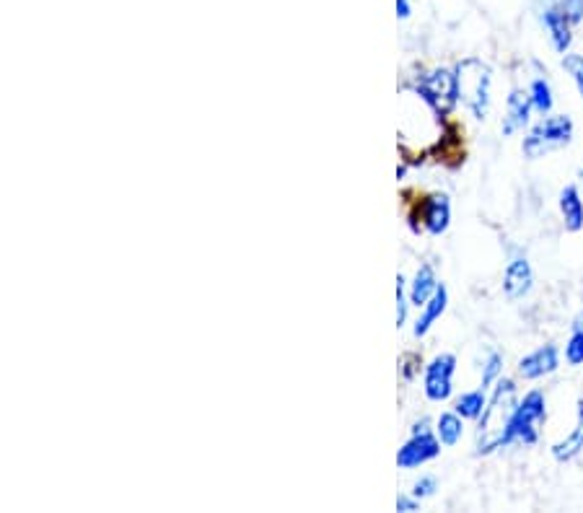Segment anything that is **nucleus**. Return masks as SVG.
<instances>
[{"mask_svg": "<svg viewBox=\"0 0 583 513\" xmlns=\"http://www.w3.org/2000/svg\"><path fill=\"white\" fill-rule=\"evenodd\" d=\"M488 407V399H485V389H475V392H467L454 402V410L462 415L464 420H480V415Z\"/></svg>", "mask_w": 583, "mask_h": 513, "instance_id": "18", "label": "nucleus"}, {"mask_svg": "<svg viewBox=\"0 0 583 513\" xmlns=\"http://www.w3.org/2000/svg\"><path fill=\"white\" fill-rule=\"evenodd\" d=\"M405 379H412V376H415V371H420V358L418 355H405Z\"/></svg>", "mask_w": 583, "mask_h": 513, "instance_id": "27", "label": "nucleus"}, {"mask_svg": "<svg viewBox=\"0 0 583 513\" xmlns=\"http://www.w3.org/2000/svg\"><path fill=\"white\" fill-rule=\"evenodd\" d=\"M581 451H583V399H578L576 428H573L563 441L552 444V456H555L558 462H573Z\"/></svg>", "mask_w": 583, "mask_h": 513, "instance_id": "15", "label": "nucleus"}, {"mask_svg": "<svg viewBox=\"0 0 583 513\" xmlns=\"http://www.w3.org/2000/svg\"><path fill=\"white\" fill-rule=\"evenodd\" d=\"M412 228L418 226L415 221H420V226L433 236H441L449 228L451 223V203L449 195H431L425 197L423 203L418 205V210L410 216Z\"/></svg>", "mask_w": 583, "mask_h": 513, "instance_id": "8", "label": "nucleus"}, {"mask_svg": "<svg viewBox=\"0 0 583 513\" xmlns=\"http://www.w3.org/2000/svg\"><path fill=\"white\" fill-rule=\"evenodd\" d=\"M397 16H400V19H407V16H410V3H407V0H397Z\"/></svg>", "mask_w": 583, "mask_h": 513, "instance_id": "28", "label": "nucleus"}, {"mask_svg": "<svg viewBox=\"0 0 583 513\" xmlns=\"http://www.w3.org/2000/svg\"><path fill=\"white\" fill-rule=\"evenodd\" d=\"M415 91H418L420 99L433 109V114L446 117V114H451V109L459 104L457 70L449 68L431 70V73L420 76V81L415 83Z\"/></svg>", "mask_w": 583, "mask_h": 513, "instance_id": "3", "label": "nucleus"}, {"mask_svg": "<svg viewBox=\"0 0 583 513\" xmlns=\"http://www.w3.org/2000/svg\"><path fill=\"white\" fill-rule=\"evenodd\" d=\"M446 304H449V291H446V285L441 283L438 285V291L433 293L431 298H428V304L423 306V314H420V319L415 322V337H425L428 332H431L433 324L441 319V314L446 311Z\"/></svg>", "mask_w": 583, "mask_h": 513, "instance_id": "14", "label": "nucleus"}, {"mask_svg": "<svg viewBox=\"0 0 583 513\" xmlns=\"http://www.w3.org/2000/svg\"><path fill=\"white\" fill-rule=\"evenodd\" d=\"M516 407H519V389H516L514 379H503L501 376V379L495 381L488 407H485V412L480 415V423H477V456H488L501 449V446H506L508 428H511V420L516 415Z\"/></svg>", "mask_w": 583, "mask_h": 513, "instance_id": "1", "label": "nucleus"}, {"mask_svg": "<svg viewBox=\"0 0 583 513\" xmlns=\"http://www.w3.org/2000/svg\"><path fill=\"white\" fill-rule=\"evenodd\" d=\"M441 446L444 444L438 441V436H433V433L428 431V423L423 420V423L412 428L410 441L397 451V467L400 469L423 467V464L433 462V459L441 454Z\"/></svg>", "mask_w": 583, "mask_h": 513, "instance_id": "6", "label": "nucleus"}, {"mask_svg": "<svg viewBox=\"0 0 583 513\" xmlns=\"http://www.w3.org/2000/svg\"><path fill=\"white\" fill-rule=\"evenodd\" d=\"M436 490H438L436 477H420V480L412 485V495H415L418 501H423V498H431Z\"/></svg>", "mask_w": 583, "mask_h": 513, "instance_id": "24", "label": "nucleus"}, {"mask_svg": "<svg viewBox=\"0 0 583 513\" xmlns=\"http://www.w3.org/2000/svg\"><path fill=\"white\" fill-rule=\"evenodd\" d=\"M563 68H565V73L573 78V83H576V89H578V96L583 99V55H578V52H565Z\"/></svg>", "mask_w": 583, "mask_h": 513, "instance_id": "21", "label": "nucleus"}, {"mask_svg": "<svg viewBox=\"0 0 583 513\" xmlns=\"http://www.w3.org/2000/svg\"><path fill=\"white\" fill-rule=\"evenodd\" d=\"M560 213H563L565 231L578 234L583 228V200L576 184H568V187L560 192Z\"/></svg>", "mask_w": 583, "mask_h": 513, "instance_id": "13", "label": "nucleus"}, {"mask_svg": "<svg viewBox=\"0 0 583 513\" xmlns=\"http://www.w3.org/2000/svg\"><path fill=\"white\" fill-rule=\"evenodd\" d=\"M560 8H563V13L573 26L583 21V0H560Z\"/></svg>", "mask_w": 583, "mask_h": 513, "instance_id": "25", "label": "nucleus"}, {"mask_svg": "<svg viewBox=\"0 0 583 513\" xmlns=\"http://www.w3.org/2000/svg\"><path fill=\"white\" fill-rule=\"evenodd\" d=\"M420 508V501L415 498V495H400L397 498V511H402V513H412V511H418Z\"/></svg>", "mask_w": 583, "mask_h": 513, "instance_id": "26", "label": "nucleus"}, {"mask_svg": "<svg viewBox=\"0 0 583 513\" xmlns=\"http://www.w3.org/2000/svg\"><path fill=\"white\" fill-rule=\"evenodd\" d=\"M462 433H464V418L457 410L444 412V415L436 420V436L444 446H457Z\"/></svg>", "mask_w": 583, "mask_h": 513, "instance_id": "17", "label": "nucleus"}, {"mask_svg": "<svg viewBox=\"0 0 583 513\" xmlns=\"http://www.w3.org/2000/svg\"><path fill=\"white\" fill-rule=\"evenodd\" d=\"M573 138V120L568 114H552L545 122H539L524 138L526 159H542L545 153L560 146H568Z\"/></svg>", "mask_w": 583, "mask_h": 513, "instance_id": "5", "label": "nucleus"}, {"mask_svg": "<svg viewBox=\"0 0 583 513\" xmlns=\"http://www.w3.org/2000/svg\"><path fill=\"white\" fill-rule=\"evenodd\" d=\"M410 291H407V280L397 278V327H402V324L407 322V306H410Z\"/></svg>", "mask_w": 583, "mask_h": 513, "instance_id": "23", "label": "nucleus"}, {"mask_svg": "<svg viewBox=\"0 0 583 513\" xmlns=\"http://www.w3.org/2000/svg\"><path fill=\"white\" fill-rule=\"evenodd\" d=\"M529 96H532L534 112H539V114L552 112V89L545 78H534L532 86H529Z\"/></svg>", "mask_w": 583, "mask_h": 513, "instance_id": "20", "label": "nucleus"}, {"mask_svg": "<svg viewBox=\"0 0 583 513\" xmlns=\"http://www.w3.org/2000/svg\"><path fill=\"white\" fill-rule=\"evenodd\" d=\"M565 361L571 366H583V311L571 324V340L565 345Z\"/></svg>", "mask_w": 583, "mask_h": 513, "instance_id": "19", "label": "nucleus"}, {"mask_svg": "<svg viewBox=\"0 0 583 513\" xmlns=\"http://www.w3.org/2000/svg\"><path fill=\"white\" fill-rule=\"evenodd\" d=\"M490 83H493V73L482 60L477 57H467L457 65V86H459V102L475 114L477 120H485L490 109Z\"/></svg>", "mask_w": 583, "mask_h": 513, "instance_id": "2", "label": "nucleus"}, {"mask_svg": "<svg viewBox=\"0 0 583 513\" xmlns=\"http://www.w3.org/2000/svg\"><path fill=\"white\" fill-rule=\"evenodd\" d=\"M438 280H436V273H433L431 265H423L415 273V278H412L410 283V301L415 306H425L428 304V298L433 296V293L438 291Z\"/></svg>", "mask_w": 583, "mask_h": 513, "instance_id": "16", "label": "nucleus"}, {"mask_svg": "<svg viewBox=\"0 0 583 513\" xmlns=\"http://www.w3.org/2000/svg\"><path fill=\"white\" fill-rule=\"evenodd\" d=\"M560 368V350L558 345H542L539 350H534V353L524 355L519 361V376L526 381H534V379H542V376H550L555 374Z\"/></svg>", "mask_w": 583, "mask_h": 513, "instance_id": "9", "label": "nucleus"}, {"mask_svg": "<svg viewBox=\"0 0 583 513\" xmlns=\"http://www.w3.org/2000/svg\"><path fill=\"white\" fill-rule=\"evenodd\" d=\"M547 420V402L542 397V392H529L524 399H519V407H516V415L511 420V428H508L506 446L511 444H524L534 446L539 441V425Z\"/></svg>", "mask_w": 583, "mask_h": 513, "instance_id": "4", "label": "nucleus"}, {"mask_svg": "<svg viewBox=\"0 0 583 513\" xmlns=\"http://www.w3.org/2000/svg\"><path fill=\"white\" fill-rule=\"evenodd\" d=\"M542 21H545L547 32H550L552 47H555V50H558L560 55H565V52L571 50L573 24L568 21V16L563 13L560 3H550V6L545 8V13H542Z\"/></svg>", "mask_w": 583, "mask_h": 513, "instance_id": "11", "label": "nucleus"}, {"mask_svg": "<svg viewBox=\"0 0 583 513\" xmlns=\"http://www.w3.org/2000/svg\"><path fill=\"white\" fill-rule=\"evenodd\" d=\"M534 285V273L532 265L526 257H514V260L508 262L506 275H503V293H506L511 301H519L524 298L526 293L532 291Z\"/></svg>", "mask_w": 583, "mask_h": 513, "instance_id": "10", "label": "nucleus"}, {"mask_svg": "<svg viewBox=\"0 0 583 513\" xmlns=\"http://www.w3.org/2000/svg\"><path fill=\"white\" fill-rule=\"evenodd\" d=\"M454 371H457V358L451 353L436 355L423 376V392L431 402H446L454 392Z\"/></svg>", "mask_w": 583, "mask_h": 513, "instance_id": "7", "label": "nucleus"}, {"mask_svg": "<svg viewBox=\"0 0 583 513\" xmlns=\"http://www.w3.org/2000/svg\"><path fill=\"white\" fill-rule=\"evenodd\" d=\"M534 104L529 91H511L508 96V112H506V122H503V135H511L521 127L529 125V114H532Z\"/></svg>", "mask_w": 583, "mask_h": 513, "instance_id": "12", "label": "nucleus"}, {"mask_svg": "<svg viewBox=\"0 0 583 513\" xmlns=\"http://www.w3.org/2000/svg\"><path fill=\"white\" fill-rule=\"evenodd\" d=\"M503 374V355L501 353H490L488 361H485V368H482V389L493 387L495 381L501 379Z\"/></svg>", "mask_w": 583, "mask_h": 513, "instance_id": "22", "label": "nucleus"}]
</instances>
